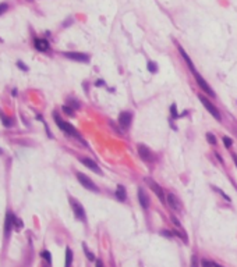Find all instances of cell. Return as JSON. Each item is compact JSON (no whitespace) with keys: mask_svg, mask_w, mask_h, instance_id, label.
I'll list each match as a JSON object with an SVG mask.
<instances>
[{"mask_svg":"<svg viewBox=\"0 0 237 267\" xmlns=\"http://www.w3.org/2000/svg\"><path fill=\"white\" fill-rule=\"evenodd\" d=\"M53 118H55V122L57 124V127L60 128L63 132H66L67 135H70V136H74V138H78V139H81L80 138V134H78V131L75 129L74 127H72L71 124H68L67 121H64L63 118H61L60 116H59V113H53Z\"/></svg>","mask_w":237,"mask_h":267,"instance_id":"6da1fadb","label":"cell"},{"mask_svg":"<svg viewBox=\"0 0 237 267\" xmlns=\"http://www.w3.org/2000/svg\"><path fill=\"white\" fill-rule=\"evenodd\" d=\"M68 202H70V206H71L72 211H74V216L77 217L80 221L86 222V214H85V209H84V206L81 205L77 199H74V197H71V196L68 197Z\"/></svg>","mask_w":237,"mask_h":267,"instance_id":"7a4b0ae2","label":"cell"},{"mask_svg":"<svg viewBox=\"0 0 237 267\" xmlns=\"http://www.w3.org/2000/svg\"><path fill=\"white\" fill-rule=\"evenodd\" d=\"M200 102L202 103V106L206 108V110L209 111V114L211 116H213V118L215 120H217V121H220L222 120V116H220V113H219V110L216 108V106L213 104V103L211 102V100L208 99V97H205V96H202V95H200Z\"/></svg>","mask_w":237,"mask_h":267,"instance_id":"3957f363","label":"cell"},{"mask_svg":"<svg viewBox=\"0 0 237 267\" xmlns=\"http://www.w3.org/2000/svg\"><path fill=\"white\" fill-rule=\"evenodd\" d=\"M77 180L80 181V184L84 186L85 189H88V191H92V192H98L99 189H98L96 184L94 182V181L91 180V178L88 177V175H85L84 172H77Z\"/></svg>","mask_w":237,"mask_h":267,"instance_id":"277c9868","label":"cell"},{"mask_svg":"<svg viewBox=\"0 0 237 267\" xmlns=\"http://www.w3.org/2000/svg\"><path fill=\"white\" fill-rule=\"evenodd\" d=\"M192 74H194V78H195V81H197V83H198V86H200L201 89H202L204 92H205L208 96H211V97H215V92L211 89V86H209V83L206 82L205 79H204L202 77H201V74L197 71V70H194L192 71Z\"/></svg>","mask_w":237,"mask_h":267,"instance_id":"5b68a950","label":"cell"},{"mask_svg":"<svg viewBox=\"0 0 237 267\" xmlns=\"http://www.w3.org/2000/svg\"><path fill=\"white\" fill-rule=\"evenodd\" d=\"M145 182L148 184V186H149V189H152V192L156 195V196L159 197V200H160L162 203H165V202H166V200H165V193H163V189L160 188V185H158V184H156L153 180H151V178H145Z\"/></svg>","mask_w":237,"mask_h":267,"instance_id":"8992f818","label":"cell"},{"mask_svg":"<svg viewBox=\"0 0 237 267\" xmlns=\"http://www.w3.org/2000/svg\"><path fill=\"white\" fill-rule=\"evenodd\" d=\"M137 149H138V155H139V157H141L144 161H153V160H155V155H153L152 150H151L149 147H147L145 145L139 143Z\"/></svg>","mask_w":237,"mask_h":267,"instance_id":"52a82bcc","label":"cell"},{"mask_svg":"<svg viewBox=\"0 0 237 267\" xmlns=\"http://www.w3.org/2000/svg\"><path fill=\"white\" fill-rule=\"evenodd\" d=\"M67 58L74 61H80V63H88L89 61V56L85 54V53H78V52H66L63 53Z\"/></svg>","mask_w":237,"mask_h":267,"instance_id":"ba28073f","label":"cell"},{"mask_svg":"<svg viewBox=\"0 0 237 267\" xmlns=\"http://www.w3.org/2000/svg\"><path fill=\"white\" fill-rule=\"evenodd\" d=\"M117 122H119V125L121 128L127 129V128L131 125V122H133V114H131L130 111H123V113H120L119 121Z\"/></svg>","mask_w":237,"mask_h":267,"instance_id":"9c48e42d","label":"cell"},{"mask_svg":"<svg viewBox=\"0 0 237 267\" xmlns=\"http://www.w3.org/2000/svg\"><path fill=\"white\" fill-rule=\"evenodd\" d=\"M13 225H14V216L11 211H7V214H6V221H4V236L6 238L10 236Z\"/></svg>","mask_w":237,"mask_h":267,"instance_id":"30bf717a","label":"cell"},{"mask_svg":"<svg viewBox=\"0 0 237 267\" xmlns=\"http://www.w3.org/2000/svg\"><path fill=\"white\" fill-rule=\"evenodd\" d=\"M166 202H167V205L170 206V207L173 209V210H180L181 209V205H180V200L177 199V196L176 195H173V193H167L166 195Z\"/></svg>","mask_w":237,"mask_h":267,"instance_id":"8fae6325","label":"cell"},{"mask_svg":"<svg viewBox=\"0 0 237 267\" xmlns=\"http://www.w3.org/2000/svg\"><path fill=\"white\" fill-rule=\"evenodd\" d=\"M81 163L84 164L85 167H88L89 170H92L94 172H96V174H102V170L99 168V166H98L96 163H95L94 160H91V159H88V157H85V159H81Z\"/></svg>","mask_w":237,"mask_h":267,"instance_id":"7c38bea8","label":"cell"},{"mask_svg":"<svg viewBox=\"0 0 237 267\" xmlns=\"http://www.w3.org/2000/svg\"><path fill=\"white\" fill-rule=\"evenodd\" d=\"M33 44H35V49L39 50V52H47L49 50V42L46 40V39H39L36 38L35 40H33Z\"/></svg>","mask_w":237,"mask_h":267,"instance_id":"4fadbf2b","label":"cell"},{"mask_svg":"<svg viewBox=\"0 0 237 267\" xmlns=\"http://www.w3.org/2000/svg\"><path fill=\"white\" fill-rule=\"evenodd\" d=\"M138 200L142 209H147L149 206V197H148V195L145 193V191L142 188H138Z\"/></svg>","mask_w":237,"mask_h":267,"instance_id":"5bb4252c","label":"cell"},{"mask_svg":"<svg viewBox=\"0 0 237 267\" xmlns=\"http://www.w3.org/2000/svg\"><path fill=\"white\" fill-rule=\"evenodd\" d=\"M114 196L119 202H124L125 197H127V192H125V188L123 185H117V189L114 192Z\"/></svg>","mask_w":237,"mask_h":267,"instance_id":"9a60e30c","label":"cell"},{"mask_svg":"<svg viewBox=\"0 0 237 267\" xmlns=\"http://www.w3.org/2000/svg\"><path fill=\"white\" fill-rule=\"evenodd\" d=\"M177 49H178V52H180V54L183 56V58H184V61H186V63H187V66H188V68L191 70V71H194V70H195V67H194V63H192V61H191V58L188 57V54H187V53H186V50H184L183 47L180 46V44H178V46H177Z\"/></svg>","mask_w":237,"mask_h":267,"instance_id":"2e32d148","label":"cell"},{"mask_svg":"<svg viewBox=\"0 0 237 267\" xmlns=\"http://www.w3.org/2000/svg\"><path fill=\"white\" fill-rule=\"evenodd\" d=\"M72 264V250L70 248H66V263L64 267H71Z\"/></svg>","mask_w":237,"mask_h":267,"instance_id":"e0dca14e","label":"cell"},{"mask_svg":"<svg viewBox=\"0 0 237 267\" xmlns=\"http://www.w3.org/2000/svg\"><path fill=\"white\" fill-rule=\"evenodd\" d=\"M0 118H2V121H3V125L4 127H11L13 125V122H11V120L8 118V117H6L4 114H3V111L0 110Z\"/></svg>","mask_w":237,"mask_h":267,"instance_id":"ac0fdd59","label":"cell"},{"mask_svg":"<svg viewBox=\"0 0 237 267\" xmlns=\"http://www.w3.org/2000/svg\"><path fill=\"white\" fill-rule=\"evenodd\" d=\"M82 249H84V252H85V255H86V257H88V260H91V261H94V260H96L95 259V255L92 252H89L88 250V248H86V245L85 244H82Z\"/></svg>","mask_w":237,"mask_h":267,"instance_id":"d6986e66","label":"cell"},{"mask_svg":"<svg viewBox=\"0 0 237 267\" xmlns=\"http://www.w3.org/2000/svg\"><path fill=\"white\" fill-rule=\"evenodd\" d=\"M148 71L155 74V72L158 71V64L153 63V61H148Z\"/></svg>","mask_w":237,"mask_h":267,"instance_id":"ffe728a7","label":"cell"},{"mask_svg":"<svg viewBox=\"0 0 237 267\" xmlns=\"http://www.w3.org/2000/svg\"><path fill=\"white\" fill-rule=\"evenodd\" d=\"M206 141H208L209 145H216V138H215V135L211 132L206 134Z\"/></svg>","mask_w":237,"mask_h":267,"instance_id":"44dd1931","label":"cell"},{"mask_svg":"<svg viewBox=\"0 0 237 267\" xmlns=\"http://www.w3.org/2000/svg\"><path fill=\"white\" fill-rule=\"evenodd\" d=\"M170 114H172V118H177L178 117V113H177V107H176V104L173 103L172 106H170Z\"/></svg>","mask_w":237,"mask_h":267,"instance_id":"7402d4cb","label":"cell"},{"mask_svg":"<svg viewBox=\"0 0 237 267\" xmlns=\"http://www.w3.org/2000/svg\"><path fill=\"white\" fill-rule=\"evenodd\" d=\"M190 267H200V261H198L197 255H192L191 261H190Z\"/></svg>","mask_w":237,"mask_h":267,"instance_id":"603a6c76","label":"cell"},{"mask_svg":"<svg viewBox=\"0 0 237 267\" xmlns=\"http://www.w3.org/2000/svg\"><path fill=\"white\" fill-rule=\"evenodd\" d=\"M222 142H223V145H225L226 147H230L231 145H233V141H231L229 136H223V138H222Z\"/></svg>","mask_w":237,"mask_h":267,"instance_id":"cb8c5ba5","label":"cell"},{"mask_svg":"<svg viewBox=\"0 0 237 267\" xmlns=\"http://www.w3.org/2000/svg\"><path fill=\"white\" fill-rule=\"evenodd\" d=\"M63 111L68 116H74V108L70 107V106H63Z\"/></svg>","mask_w":237,"mask_h":267,"instance_id":"d4e9b609","label":"cell"},{"mask_svg":"<svg viewBox=\"0 0 237 267\" xmlns=\"http://www.w3.org/2000/svg\"><path fill=\"white\" fill-rule=\"evenodd\" d=\"M42 257H43L49 264L52 263V257H50V253L47 252V250H43V252H42Z\"/></svg>","mask_w":237,"mask_h":267,"instance_id":"484cf974","label":"cell"},{"mask_svg":"<svg viewBox=\"0 0 237 267\" xmlns=\"http://www.w3.org/2000/svg\"><path fill=\"white\" fill-rule=\"evenodd\" d=\"M201 266L202 267H215V264H213V261H209V260H205V259H204V260L201 261Z\"/></svg>","mask_w":237,"mask_h":267,"instance_id":"4316f807","label":"cell"},{"mask_svg":"<svg viewBox=\"0 0 237 267\" xmlns=\"http://www.w3.org/2000/svg\"><path fill=\"white\" fill-rule=\"evenodd\" d=\"M68 103H70V104H71V106H70V107H72V108H74V110H75V108H78V107H80V103H78V102H75V99H70V102H68Z\"/></svg>","mask_w":237,"mask_h":267,"instance_id":"83f0119b","label":"cell"},{"mask_svg":"<svg viewBox=\"0 0 237 267\" xmlns=\"http://www.w3.org/2000/svg\"><path fill=\"white\" fill-rule=\"evenodd\" d=\"M213 189H215V191H216V192H219V193L222 195V196L225 197V199L227 200V202H230V196H227V195H226V193H225V192H223V191H220L219 188H213Z\"/></svg>","mask_w":237,"mask_h":267,"instance_id":"f1b7e54d","label":"cell"},{"mask_svg":"<svg viewBox=\"0 0 237 267\" xmlns=\"http://www.w3.org/2000/svg\"><path fill=\"white\" fill-rule=\"evenodd\" d=\"M17 67H20V70H22V71H28V67L22 61H17Z\"/></svg>","mask_w":237,"mask_h":267,"instance_id":"f546056e","label":"cell"},{"mask_svg":"<svg viewBox=\"0 0 237 267\" xmlns=\"http://www.w3.org/2000/svg\"><path fill=\"white\" fill-rule=\"evenodd\" d=\"M7 8H8V6L6 4V3H0V14H3L4 11H7Z\"/></svg>","mask_w":237,"mask_h":267,"instance_id":"4dcf8cb0","label":"cell"},{"mask_svg":"<svg viewBox=\"0 0 237 267\" xmlns=\"http://www.w3.org/2000/svg\"><path fill=\"white\" fill-rule=\"evenodd\" d=\"M14 225L18 228H22V221L20 218H15V217H14Z\"/></svg>","mask_w":237,"mask_h":267,"instance_id":"1f68e13d","label":"cell"},{"mask_svg":"<svg viewBox=\"0 0 237 267\" xmlns=\"http://www.w3.org/2000/svg\"><path fill=\"white\" fill-rule=\"evenodd\" d=\"M95 267H105L100 259H96V260H95Z\"/></svg>","mask_w":237,"mask_h":267,"instance_id":"d6a6232c","label":"cell"},{"mask_svg":"<svg viewBox=\"0 0 237 267\" xmlns=\"http://www.w3.org/2000/svg\"><path fill=\"white\" fill-rule=\"evenodd\" d=\"M172 220H173V222H174V225H176V227H181V225H180V222H178V220L176 218V217H172Z\"/></svg>","mask_w":237,"mask_h":267,"instance_id":"836d02e7","label":"cell"},{"mask_svg":"<svg viewBox=\"0 0 237 267\" xmlns=\"http://www.w3.org/2000/svg\"><path fill=\"white\" fill-rule=\"evenodd\" d=\"M231 159H233L234 164H236V167H237V155H236V153H233V155H231Z\"/></svg>","mask_w":237,"mask_h":267,"instance_id":"e575fe53","label":"cell"},{"mask_svg":"<svg viewBox=\"0 0 237 267\" xmlns=\"http://www.w3.org/2000/svg\"><path fill=\"white\" fill-rule=\"evenodd\" d=\"M162 234H163L165 236H169V238L172 236V232H170V231H169V232H167V231H162Z\"/></svg>","mask_w":237,"mask_h":267,"instance_id":"d590c367","label":"cell"},{"mask_svg":"<svg viewBox=\"0 0 237 267\" xmlns=\"http://www.w3.org/2000/svg\"><path fill=\"white\" fill-rule=\"evenodd\" d=\"M103 83H105V82H103V81H100V79L96 81V86H100V85H103Z\"/></svg>","mask_w":237,"mask_h":267,"instance_id":"8d00e7d4","label":"cell"},{"mask_svg":"<svg viewBox=\"0 0 237 267\" xmlns=\"http://www.w3.org/2000/svg\"><path fill=\"white\" fill-rule=\"evenodd\" d=\"M215 264V267H223V266H220V264H217V263H213Z\"/></svg>","mask_w":237,"mask_h":267,"instance_id":"74e56055","label":"cell"},{"mask_svg":"<svg viewBox=\"0 0 237 267\" xmlns=\"http://www.w3.org/2000/svg\"><path fill=\"white\" fill-rule=\"evenodd\" d=\"M2 153H3V150H2V149H0V155H2Z\"/></svg>","mask_w":237,"mask_h":267,"instance_id":"f35d334b","label":"cell"}]
</instances>
